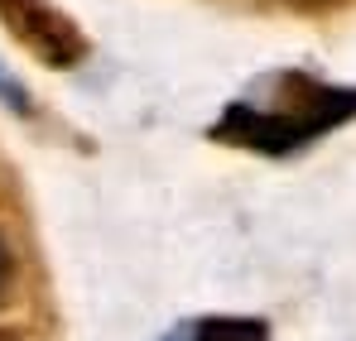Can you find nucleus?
Returning a JSON list of instances; mask_svg holds the SVG:
<instances>
[{"label": "nucleus", "instance_id": "5", "mask_svg": "<svg viewBox=\"0 0 356 341\" xmlns=\"http://www.w3.org/2000/svg\"><path fill=\"white\" fill-rule=\"evenodd\" d=\"M289 5H327V0H289Z\"/></svg>", "mask_w": 356, "mask_h": 341}, {"label": "nucleus", "instance_id": "3", "mask_svg": "<svg viewBox=\"0 0 356 341\" xmlns=\"http://www.w3.org/2000/svg\"><path fill=\"white\" fill-rule=\"evenodd\" d=\"M193 341H270V332L255 317H207L197 322Z\"/></svg>", "mask_w": 356, "mask_h": 341}, {"label": "nucleus", "instance_id": "4", "mask_svg": "<svg viewBox=\"0 0 356 341\" xmlns=\"http://www.w3.org/2000/svg\"><path fill=\"white\" fill-rule=\"evenodd\" d=\"M5 288H10V245L0 240V298H5Z\"/></svg>", "mask_w": 356, "mask_h": 341}, {"label": "nucleus", "instance_id": "2", "mask_svg": "<svg viewBox=\"0 0 356 341\" xmlns=\"http://www.w3.org/2000/svg\"><path fill=\"white\" fill-rule=\"evenodd\" d=\"M0 24L49 67H77L87 53L82 29L49 0H0Z\"/></svg>", "mask_w": 356, "mask_h": 341}, {"label": "nucleus", "instance_id": "6", "mask_svg": "<svg viewBox=\"0 0 356 341\" xmlns=\"http://www.w3.org/2000/svg\"><path fill=\"white\" fill-rule=\"evenodd\" d=\"M0 341H19V337H15V332H0Z\"/></svg>", "mask_w": 356, "mask_h": 341}, {"label": "nucleus", "instance_id": "1", "mask_svg": "<svg viewBox=\"0 0 356 341\" xmlns=\"http://www.w3.org/2000/svg\"><path fill=\"white\" fill-rule=\"evenodd\" d=\"M352 115H356V92L323 87V82H308V77L289 72L275 87V106L236 101L222 111L212 135L227 144H241V149H255V154H294L298 144L318 140L323 130H332Z\"/></svg>", "mask_w": 356, "mask_h": 341}]
</instances>
